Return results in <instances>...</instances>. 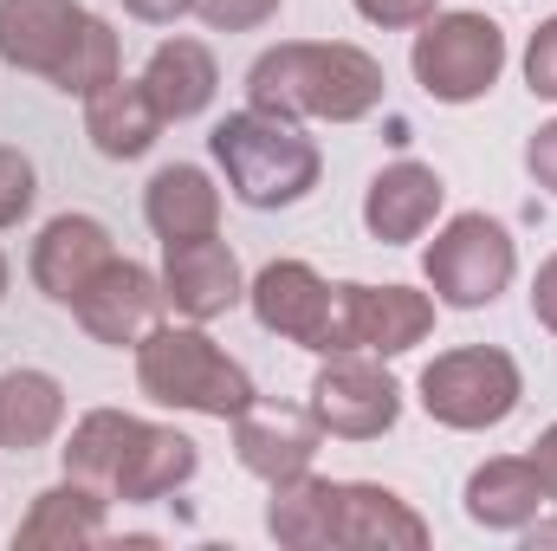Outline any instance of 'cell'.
<instances>
[{
  "instance_id": "obj_1",
  "label": "cell",
  "mask_w": 557,
  "mask_h": 551,
  "mask_svg": "<svg viewBox=\"0 0 557 551\" xmlns=\"http://www.w3.org/2000/svg\"><path fill=\"white\" fill-rule=\"evenodd\" d=\"M389 78L350 39H278L247 65V105L285 124H363Z\"/></svg>"
},
{
  "instance_id": "obj_2",
  "label": "cell",
  "mask_w": 557,
  "mask_h": 551,
  "mask_svg": "<svg viewBox=\"0 0 557 551\" xmlns=\"http://www.w3.org/2000/svg\"><path fill=\"white\" fill-rule=\"evenodd\" d=\"M137 390L156 409H182V415H208V421H234L247 403H260L253 377L240 357H227L208 325H156L137 344Z\"/></svg>"
},
{
  "instance_id": "obj_3",
  "label": "cell",
  "mask_w": 557,
  "mask_h": 551,
  "mask_svg": "<svg viewBox=\"0 0 557 551\" xmlns=\"http://www.w3.org/2000/svg\"><path fill=\"white\" fill-rule=\"evenodd\" d=\"M208 156H214V169L227 175L234 201H240V208H260V215L305 201V195L318 188V175H324L318 143L305 137L298 124L267 118V111H253V105H247V111H227V118L208 131Z\"/></svg>"
},
{
  "instance_id": "obj_4",
  "label": "cell",
  "mask_w": 557,
  "mask_h": 551,
  "mask_svg": "<svg viewBox=\"0 0 557 551\" xmlns=\"http://www.w3.org/2000/svg\"><path fill=\"white\" fill-rule=\"evenodd\" d=\"M416 396H421V409H428V421H441L454 434H486V428H499L506 415L519 409L525 370L499 344H460V351H441L421 370Z\"/></svg>"
},
{
  "instance_id": "obj_5",
  "label": "cell",
  "mask_w": 557,
  "mask_h": 551,
  "mask_svg": "<svg viewBox=\"0 0 557 551\" xmlns=\"http://www.w3.org/2000/svg\"><path fill=\"white\" fill-rule=\"evenodd\" d=\"M409 72L434 105H480L506 72V26L473 13V7L434 13V20L416 26Z\"/></svg>"
},
{
  "instance_id": "obj_6",
  "label": "cell",
  "mask_w": 557,
  "mask_h": 551,
  "mask_svg": "<svg viewBox=\"0 0 557 551\" xmlns=\"http://www.w3.org/2000/svg\"><path fill=\"white\" fill-rule=\"evenodd\" d=\"M519 273V247L506 234V221L493 215H454L447 228H434V241L421 247V279L434 292V305L454 311H486Z\"/></svg>"
},
{
  "instance_id": "obj_7",
  "label": "cell",
  "mask_w": 557,
  "mask_h": 551,
  "mask_svg": "<svg viewBox=\"0 0 557 551\" xmlns=\"http://www.w3.org/2000/svg\"><path fill=\"white\" fill-rule=\"evenodd\" d=\"M434 331V292L416 285H363V279H331V351H370V357H403L428 344Z\"/></svg>"
},
{
  "instance_id": "obj_8",
  "label": "cell",
  "mask_w": 557,
  "mask_h": 551,
  "mask_svg": "<svg viewBox=\"0 0 557 551\" xmlns=\"http://www.w3.org/2000/svg\"><path fill=\"white\" fill-rule=\"evenodd\" d=\"M311 415L337 441H383L403 421V383L389 377V357L337 351L311 377Z\"/></svg>"
},
{
  "instance_id": "obj_9",
  "label": "cell",
  "mask_w": 557,
  "mask_h": 551,
  "mask_svg": "<svg viewBox=\"0 0 557 551\" xmlns=\"http://www.w3.org/2000/svg\"><path fill=\"white\" fill-rule=\"evenodd\" d=\"M247 305L260 318V331H273L278 344H298L311 357L331 351V279L305 260H267L247 279Z\"/></svg>"
},
{
  "instance_id": "obj_10",
  "label": "cell",
  "mask_w": 557,
  "mask_h": 551,
  "mask_svg": "<svg viewBox=\"0 0 557 551\" xmlns=\"http://www.w3.org/2000/svg\"><path fill=\"white\" fill-rule=\"evenodd\" d=\"M162 311H169L162 273H149L143 260H124V254L91 279V285L78 292V305H72V318L85 325V338H98V344H111V351H137L143 338L162 325Z\"/></svg>"
},
{
  "instance_id": "obj_11",
  "label": "cell",
  "mask_w": 557,
  "mask_h": 551,
  "mask_svg": "<svg viewBox=\"0 0 557 551\" xmlns=\"http://www.w3.org/2000/svg\"><path fill=\"white\" fill-rule=\"evenodd\" d=\"M162 298H169L175 318L214 325V318H227L247 298V273H240V260H234V247L221 234H208V241H169L162 247Z\"/></svg>"
},
{
  "instance_id": "obj_12",
  "label": "cell",
  "mask_w": 557,
  "mask_h": 551,
  "mask_svg": "<svg viewBox=\"0 0 557 551\" xmlns=\"http://www.w3.org/2000/svg\"><path fill=\"white\" fill-rule=\"evenodd\" d=\"M318 448H324V428H318L311 403L305 409L298 403H247L234 415V461L267 487L305 474L318 461Z\"/></svg>"
},
{
  "instance_id": "obj_13",
  "label": "cell",
  "mask_w": 557,
  "mask_h": 551,
  "mask_svg": "<svg viewBox=\"0 0 557 551\" xmlns=\"http://www.w3.org/2000/svg\"><path fill=\"white\" fill-rule=\"evenodd\" d=\"M441 208H447L441 169H428L416 156L383 162V169L370 175V188H363V234L383 241V247H409V241H421V234L441 221Z\"/></svg>"
},
{
  "instance_id": "obj_14",
  "label": "cell",
  "mask_w": 557,
  "mask_h": 551,
  "mask_svg": "<svg viewBox=\"0 0 557 551\" xmlns=\"http://www.w3.org/2000/svg\"><path fill=\"white\" fill-rule=\"evenodd\" d=\"M111 260H117V247H111V228H104L98 215H52V221L39 228V241H33L26 273H33V285H39L52 305L72 311L78 292L104 273Z\"/></svg>"
},
{
  "instance_id": "obj_15",
  "label": "cell",
  "mask_w": 557,
  "mask_h": 551,
  "mask_svg": "<svg viewBox=\"0 0 557 551\" xmlns=\"http://www.w3.org/2000/svg\"><path fill=\"white\" fill-rule=\"evenodd\" d=\"M104 519H111V493L85 487V480H59L46 493H33L26 519L13 526V551H85L104 546Z\"/></svg>"
},
{
  "instance_id": "obj_16",
  "label": "cell",
  "mask_w": 557,
  "mask_h": 551,
  "mask_svg": "<svg viewBox=\"0 0 557 551\" xmlns=\"http://www.w3.org/2000/svg\"><path fill=\"white\" fill-rule=\"evenodd\" d=\"M85 26L78 0H0V65L52 78Z\"/></svg>"
},
{
  "instance_id": "obj_17",
  "label": "cell",
  "mask_w": 557,
  "mask_h": 551,
  "mask_svg": "<svg viewBox=\"0 0 557 551\" xmlns=\"http://www.w3.org/2000/svg\"><path fill=\"white\" fill-rule=\"evenodd\" d=\"M143 221L149 234L169 247V241H208L221 234V188L201 162H162L143 188Z\"/></svg>"
},
{
  "instance_id": "obj_18",
  "label": "cell",
  "mask_w": 557,
  "mask_h": 551,
  "mask_svg": "<svg viewBox=\"0 0 557 551\" xmlns=\"http://www.w3.org/2000/svg\"><path fill=\"white\" fill-rule=\"evenodd\" d=\"M337 546L344 551H421L428 546V519L376 480H344L337 500Z\"/></svg>"
},
{
  "instance_id": "obj_19",
  "label": "cell",
  "mask_w": 557,
  "mask_h": 551,
  "mask_svg": "<svg viewBox=\"0 0 557 551\" xmlns=\"http://www.w3.org/2000/svg\"><path fill=\"white\" fill-rule=\"evenodd\" d=\"M460 506H467V519L480 532H525L552 500H545V487H539V474H532L525 454H493V461H480L467 474Z\"/></svg>"
},
{
  "instance_id": "obj_20",
  "label": "cell",
  "mask_w": 557,
  "mask_h": 551,
  "mask_svg": "<svg viewBox=\"0 0 557 551\" xmlns=\"http://www.w3.org/2000/svg\"><path fill=\"white\" fill-rule=\"evenodd\" d=\"M85 137L104 162H137L162 137V111L143 91V78H111L104 91L85 98Z\"/></svg>"
},
{
  "instance_id": "obj_21",
  "label": "cell",
  "mask_w": 557,
  "mask_h": 551,
  "mask_svg": "<svg viewBox=\"0 0 557 551\" xmlns=\"http://www.w3.org/2000/svg\"><path fill=\"white\" fill-rule=\"evenodd\" d=\"M337 500H344V480H324L311 467L292 480H273L267 539L285 551H331L337 546Z\"/></svg>"
},
{
  "instance_id": "obj_22",
  "label": "cell",
  "mask_w": 557,
  "mask_h": 551,
  "mask_svg": "<svg viewBox=\"0 0 557 551\" xmlns=\"http://www.w3.org/2000/svg\"><path fill=\"white\" fill-rule=\"evenodd\" d=\"M143 91L156 98L162 124H188V118H201L214 105L221 65H214V52L201 39H162L149 52V65H143Z\"/></svg>"
},
{
  "instance_id": "obj_23",
  "label": "cell",
  "mask_w": 557,
  "mask_h": 551,
  "mask_svg": "<svg viewBox=\"0 0 557 551\" xmlns=\"http://www.w3.org/2000/svg\"><path fill=\"white\" fill-rule=\"evenodd\" d=\"M143 428H149V421H143V415H131V409H85L78 421H72V434H65L59 461H65V474H72V480L117 493V474L131 467Z\"/></svg>"
},
{
  "instance_id": "obj_24",
  "label": "cell",
  "mask_w": 557,
  "mask_h": 551,
  "mask_svg": "<svg viewBox=\"0 0 557 551\" xmlns=\"http://www.w3.org/2000/svg\"><path fill=\"white\" fill-rule=\"evenodd\" d=\"M195 474H201V441L182 434V428H169V421H149L143 441H137V454H131V467L117 474V493H111V500H124V506H156V500L182 493Z\"/></svg>"
},
{
  "instance_id": "obj_25",
  "label": "cell",
  "mask_w": 557,
  "mask_h": 551,
  "mask_svg": "<svg viewBox=\"0 0 557 551\" xmlns=\"http://www.w3.org/2000/svg\"><path fill=\"white\" fill-rule=\"evenodd\" d=\"M65 428V383L52 370H0V448L33 454Z\"/></svg>"
},
{
  "instance_id": "obj_26",
  "label": "cell",
  "mask_w": 557,
  "mask_h": 551,
  "mask_svg": "<svg viewBox=\"0 0 557 551\" xmlns=\"http://www.w3.org/2000/svg\"><path fill=\"white\" fill-rule=\"evenodd\" d=\"M111 78H124V46H117V33H111V20H98V13H85V26H78V39H72V52L59 59V72H52V85H59L65 98H91V91H104Z\"/></svg>"
},
{
  "instance_id": "obj_27",
  "label": "cell",
  "mask_w": 557,
  "mask_h": 551,
  "mask_svg": "<svg viewBox=\"0 0 557 551\" xmlns=\"http://www.w3.org/2000/svg\"><path fill=\"white\" fill-rule=\"evenodd\" d=\"M33 201H39V169H33V156L13 149V143H0V234L20 228V221L33 215Z\"/></svg>"
},
{
  "instance_id": "obj_28",
  "label": "cell",
  "mask_w": 557,
  "mask_h": 551,
  "mask_svg": "<svg viewBox=\"0 0 557 551\" xmlns=\"http://www.w3.org/2000/svg\"><path fill=\"white\" fill-rule=\"evenodd\" d=\"M525 91L557 105V13L552 20H539L532 39H525Z\"/></svg>"
},
{
  "instance_id": "obj_29",
  "label": "cell",
  "mask_w": 557,
  "mask_h": 551,
  "mask_svg": "<svg viewBox=\"0 0 557 551\" xmlns=\"http://www.w3.org/2000/svg\"><path fill=\"white\" fill-rule=\"evenodd\" d=\"M278 7L285 0H195L201 26H214V33H253V26L278 20Z\"/></svg>"
},
{
  "instance_id": "obj_30",
  "label": "cell",
  "mask_w": 557,
  "mask_h": 551,
  "mask_svg": "<svg viewBox=\"0 0 557 551\" xmlns=\"http://www.w3.org/2000/svg\"><path fill=\"white\" fill-rule=\"evenodd\" d=\"M350 7H357V20H370L383 33H416L421 20L441 13V0H350Z\"/></svg>"
},
{
  "instance_id": "obj_31",
  "label": "cell",
  "mask_w": 557,
  "mask_h": 551,
  "mask_svg": "<svg viewBox=\"0 0 557 551\" xmlns=\"http://www.w3.org/2000/svg\"><path fill=\"white\" fill-rule=\"evenodd\" d=\"M525 175H532L545 195H557V118L532 131V143H525Z\"/></svg>"
},
{
  "instance_id": "obj_32",
  "label": "cell",
  "mask_w": 557,
  "mask_h": 551,
  "mask_svg": "<svg viewBox=\"0 0 557 551\" xmlns=\"http://www.w3.org/2000/svg\"><path fill=\"white\" fill-rule=\"evenodd\" d=\"M532 318L557 338V254H545L539 273H532Z\"/></svg>"
},
{
  "instance_id": "obj_33",
  "label": "cell",
  "mask_w": 557,
  "mask_h": 551,
  "mask_svg": "<svg viewBox=\"0 0 557 551\" xmlns=\"http://www.w3.org/2000/svg\"><path fill=\"white\" fill-rule=\"evenodd\" d=\"M532 474H539V487H545V500L557 506V421L552 428H539V441H532Z\"/></svg>"
},
{
  "instance_id": "obj_34",
  "label": "cell",
  "mask_w": 557,
  "mask_h": 551,
  "mask_svg": "<svg viewBox=\"0 0 557 551\" xmlns=\"http://www.w3.org/2000/svg\"><path fill=\"white\" fill-rule=\"evenodd\" d=\"M124 13L143 26H175L182 13H195V0H124Z\"/></svg>"
},
{
  "instance_id": "obj_35",
  "label": "cell",
  "mask_w": 557,
  "mask_h": 551,
  "mask_svg": "<svg viewBox=\"0 0 557 551\" xmlns=\"http://www.w3.org/2000/svg\"><path fill=\"white\" fill-rule=\"evenodd\" d=\"M519 539H525V551H557V519H545V513H539Z\"/></svg>"
},
{
  "instance_id": "obj_36",
  "label": "cell",
  "mask_w": 557,
  "mask_h": 551,
  "mask_svg": "<svg viewBox=\"0 0 557 551\" xmlns=\"http://www.w3.org/2000/svg\"><path fill=\"white\" fill-rule=\"evenodd\" d=\"M0 298H7V254H0Z\"/></svg>"
}]
</instances>
